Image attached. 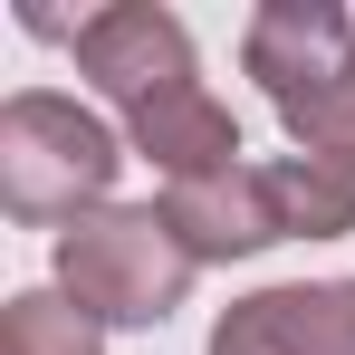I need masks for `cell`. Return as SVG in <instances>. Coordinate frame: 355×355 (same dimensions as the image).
Wrapping results in <instances>:
<instances>
[{
  "label": "cell",
  "mask_w": 355,
  "mask_h": 355,
  "mask_svg": "<svg viewBox=\"0 0 355 355\" xmlns=\"http://www.w3.org/2000/svg\"><path fill=\"white\" fill-rule=\"evenodd\" d=\"M125 135L96 106H77L58 87H19L0 106V211L19 231H77L87 211L116 202Z\"/></svg>",
  "instance_id": "6da1fadb"
},
{
  "label": "cell",
  "mask_w": 355,
  "mask_h": 355,
  "mask_svg": "<svg viewBox=\"0 0 355 355\" xmlns=\"http://www.w3.org/2000/svg\"><path fill=\"white\" fill-rule=\"evenodd\" d=\"M49 269H58V288L116 336V327H164L182 297H192V250L173 240V221L154 211V202H106V211H87L77 231L49 240Z\"/></svg>",
  "instance_id": "7a4b0ae2"
},
{
  "label": "cell",
  "mask_w": 355,
  "mask_h": 355,
  "mask_svg": "<svg viewBox=\"0 0 355 355\" xmlns=\"http://www.w3.org/2000/svg\"><path fill=\"white\" fill-rule=\"evenodd\" d=\"M67 58L125 125L144 106H164V96H182V87H202V49L164 0H106V10L67 19Z\"/></svg>",
  "instance_id": "3957f363"
},
{
  "label": "cell",
  "mask_w": 355,
  "mask_h": 355,
  "mask_svg": "<svg viewBox=\"0 0 355 355\" xmlns=\"http://www.w3.org/2000/svg\"><path fill=\"white\" fill-rule=\"evenodd\" d=\"M240 67L259 77V96L279 106V125H297L307 106H327L355 77V19L336 0H259L240 19Z\"/></svg>",
  "instance_id": "277c9868"
},
{
  "label": "cell",
  "mask_w": 355,
  "mask_h": 355,
  "mask_svg": "<svg viewBox=\"0 0 355 355\" xmlns=\"http://www.w3.org/2000/svg\"><path fill=\"white\" fill-rule=\"evenodd\" d=\"M154 211L173 221V240L192 250V269H231V259H259V250L288 240V211H279L269 164H221V173L164 182Z\"/></svg>",
  "instance_id": "5b68a950"
},
{
  "label": "cell",
  "mask_w": 355,
  "mask_h": 355,
  "mask_svg": "<svg viewBox=\"0 0 355 355\" xmlns=\"http://www.w3.org/2000/svg\"><path fill=\"white\" fill-rule=\"evenodd\" d=\"M211 355H355V279H279L211 317Z\"/></svg>",
  "instance_id": "8992f818"
},
{
  "label": "cell",
  "mask_w": 355,
  "mask_h": 355,
  "mask_svg": "<svg viewBox=\"0 0 355 355\" xmlns=\"http://www.w3.org/2000/svg\"><path fill=\"white\" fill-rule=\"evenodd\" d=\"M269 182H279L288 240H346L355 231V154H336V144H288V154L269 164Z\"/></svg>",
  "instance_id": "52a82bcc"
},
{
  "label": "cell",
  "mask_w": 355,
  "mask_h": 355,
  "mask_svg": "<svg viewBox=\"0 0 355 355\" xmlns=\"http://www.w3.org/2000/svg\"><path fill=\"white\" fill-rule=\"evenodd\" d=\"M0 355H106V327L67 288H19L0 317Z\"/></svg>",
  "instance_id": "ba28073f"
},
{
  "label": "cell",
  "mask_w": 355,
  "mask_h": 355,
  "mask_svg": "<svg viewBox=\"0 0 355 355\" xmlns=\"http://www.w3.org/2000/svg\"><path fill=\"white\" fill-rule=\"evenodd\" d=\"M288 144H336V154H355V77L327 96V106H307V116L288 125Z\"/></svg>",
  "instance_id": "9c48e42d"
}]
</instances>
